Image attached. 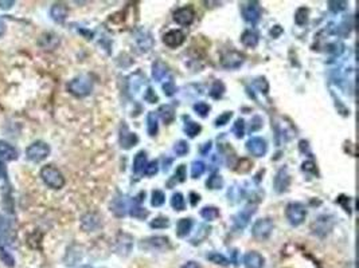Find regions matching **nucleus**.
I'll list each match as a JSON object with an SVG mask.
<instances>
[{
    "instance_id": "nucleus-1",
    "label": "nucleus",
    "mask_w": 359,
    "mask_h": 268,
    "mask_svg": "<svg viewBox=\"0 0 359 268\" xmlns=\"http://www.w3.org/2000/svg\"><path fill=\"white\" fill-rule=\"evenodd\" d=\"M15 240V231L10 218L0 215V259L7 267H14L15 259L10 248Z\"/></svg>"
},
{
    "instance_id": "nucleus-2",
    "label": "nucleus",
    "mask_w": 359,
    "mask_h": 268,
    "mask_svg": "<svg viewBox=\"0 0 359 268\" xmlns=\"http://www.w3.org/2000/svg\"><path fill=\"white\" fill-rule=\"evenodd\" d=\"M40 178L44 184L47 185L50 189H55V191H59L65 186V177L63 174L61 173L58 168H55L54 165H44L42 169H40Z\"/></svg>"
},
{
    "instance_id": "nucleus-3",
    "label": "nucleus",
    "mask_w": 359,
    "mask_h": 268,
    "mask_svg": "<svg viewBox=\"0 0 359 268\" xmlns=\"http://www.w3.org/2000/svg\"><path fill=\"white\" fill-rule=\"evenodd\" d=\"M67 90L71 95L77 98H84L93 90V81L88 75L76 76L67 84Z\"/></svg>"
},
{
    "instance_id": "nucleus-4",
    "label": "nucleus",
    "mask_w": 359,
    "mask_h": 268,
    "mask_svg": "<svg viewBox=\"0 0 359 268\" xmlns=\"http://www.w3.org/2000/svg\"><path fill=\"white\" fill-rule=\"evenodd\" d=\"M50 152L52 149L49 144L44 141H35L27 146L26 157L29 161H33V163H42L43 159L50 156Z\"/></svg>"
},
{
    "instance_id": "nucleus-5",
    "label": "nucleus",
    "mask_w": 359,
    "mask_h": 268,
    "mask_svg": "<svg viewBox=\"0 0 359 268\" xmlns=\"http://www.w3.org/2000/svg\"><path fill=\"white\" fill-rule=\"evenodd\" d=\"M286 220L290 221V224L293 227H297L304 223L307 218V209L303 204L300 203H290L286 205L285 209Z\"/></svg>"
},
{
    "instance_id": "nucleus-6",
    "label": "nucleus",
    "mask_w": 359,
    "mask_h": 268,
    "mask_svg": "<svg viewBox=\"0 0 359 268\" xmlns=\"http://www.w3.org/2000/svg\"><path fill=\"white\" fill-rule=\"evenodd\" d=\"M140 248L148 251H167L171 248V243L169 237L165 236H151L141 240Z\"/></svg>"
},
{
    "instance_id": "nucleus-7",
    "label": "nucleus",
    "mask_w": 359,
    "mask_h": 268,
    "mask_svg": "<svg viewBox=\"0 0 359 268\" xmlns=\"http://www.w3.org/2000/svg\"><path fill=\"white\" fill-rule=\"evenodd\" d=\"M273 231V221L272 219H260L254 223L252 228L253 236L258 240H265L271 236Z\"/></svg>"
},
{
    "instance_id": "nucleus-8",
    "label": "nucleus",
    "mask_w": 359,
    "mask_h": 268,
    "mask_svg": "<svg viewBox=\"0 0 359 268\" xmlns=\"http://www.w3.org/2000/svg\"><path fill=\"white\" fill-rule=\"evenodd\" d=\"M242 16L248 23L256 24L261 18V7L258 2H246L242 4Z\"/></svg>"
},
{
    "instance_id": "nucleus-9",
    "label": "nucleus",
    "mask_w": 359,
    "mask_h": 268,
    "mask_svg": "<svg viewBox=\"0 0 359 268\" xmlns=\"http://www.w3.org/2000/svg\"><path fill=\"white\" fill-rule=\"evenodd\" d=\"M246 149H248V152H249L252 156L262 157L265 156L268 152L267 141L260 137H253L250 138L249 141L246 142Z\"/></svg>"
},
{
    "instance_id": "nucleus-10",
    "label": "nucleus",
    "mask_w": 359,
    "mask_h": 268,
    "mask_svg": "<svg viewBox=\"0 0 359 268\" xmlns=\"http://www.w3.org/2000/svg\"><path fill=\"white\" fill-rule=\"evenodd\" d=\"M221 63H222L225 69H238L240 66L244 63V55L241 52H238V51H227L226 54H224L222 59H221Z\"/></svg>"
},
{
    "instance_id": "nucleus-11",
    "label": "nucleus",
    "mask_w": 359,
    "mask_h": 268,
    "mask_svg": "<svg viewBox=\"0 0 359 268\" xmlns=\"http://www.w3.org/2000/svg\"><path fill=\"white\" fill-rule=\"evenodd\" d=\"M195 18V12L193 10V7H182L178 8L175 12H174V20H175L178 24L180 25H190L191 23L194 22Z\"/></svg>"
},
{
    "instance_id": "nucleus-12",
    "label": "nucleus",
    "mask_w": 359,
    "mask_h": 268,
    "mask_svg": "<svg viewBox=\"0 0 359 268\" xmlns=\"http://www.w3.org/2000/svg\"><path fill=\"white\" fill-rule=\"evenodd\" d=\"M184 39H186V37H184L183 31H180V30H171L167 34H164V37H163V42L170 48H176L182 46Z\"/></svg>"
},
{
    "instance_id": "nucleus-13",
    "label": "nucleus",
    "mask_w": 359,
    "mask_h": 268,
    "mask_svg": "<svg viewBox=\"0 0 359 268\" xmlns=\"http://www.w3.org/2000/svg\"><path fill=\"white\" fill-rule=\"evenodd\" d=\"M273 184H275V189L277 193L285 192L286 189H288V186H290L291 184V177L285 168H282V169H280V171L277 172Z\"/></svg>"
},
{
    "instance_id": "nucleus-14",
    "label": "nucleus",
    "mask_w": 359,
    "mask_h": 268,
    "mask_svg": "<svg viewBox=\"0 0 359 268\" xmlns=\"http://www.w3.org/2000/svg\"><path fill=\"white\" fill-rule=\"evenodd\" d=\"M67 15H69V8L66 7V4L63 3H55L53 4L50 8V16L54 22L63 23L66 20Z\"/></svg>"
},
{
    "instance_id": "nucleus-15",
    "label": "nucleus",
    "mask_w": 359,
    "mask_h": 268,
    "mask_svg": "<svg viewBox=\"0 0 359 268\" xmlns=\"http://www.w3.org/2000/svg\"><path fill=\"white\" fill-rule=\"evenodd\" d=\"M18 150L7 141H0V159L2 161H15L18 158Z\"/></svg>"
},
{
    "instance_id": "nucleus-16",
    "label": "nucleus",
    "mask_w": 359,
    "mask_h": 268,
    "mask_svg": "<svg viewBox=\"0 0 359 268\" xmlns=\"http://www.w3.org/2000/svg\"><path fill=\"white\" fill-rule=\"evenodd\" d=\"M264 257L256 251H250L244 257V264L246 268H262L264 267Z\"/></svg>"
},
{
    "instance_id": "nucleus-17",
    "label": "nucleus",
    "mask_w": 359,
    "mask_h": 268,
    "mask_svg": "<svg viewBox=\"0 0 359 268\" xmlns=\"http://www.w3.org/2000/svg\"><path fill=\"white\" fill-rule=\"evenodd\" d=\"M254 212H256L254 207H250V205L249 207H246L244 210H241V212H240V213L234 218L235 227H237V228H241V229L245 228Z\"/></svg>"
},
{
    "instance_id": "nucleus-18",
    "label": "nucleus",
    "mask_w": 359,
    "mask_h": 268,
    "mask_svg": "<svg viewBox=\"0 0 359 268\" xmlns=\"http://www.w3.org/2000/svg\"><path fill=\"white\" fill-rule=\"evenodd\" d=\"M59 44V37L54 33L43 34L39 39V46L46 50H54Z\"/></svg>"
},
{
    "instance_id": "nucleus-19",
    "label": "nucleus",
    "mask_w": 359,
    "mask_h": 268,
    "mask_svg": "<svg viewBox=\"0 0 359 268\" xmlns=\"http://www.w3.org/2000/svg\"><path fill=\"white\" fill-rule=\"evenodd\" d=\"M132 248V237L127 233H120L117 237V252L120 255H128Z\"/></svg>"
},
{
    "instance_id": "nucleus-20",
    "label": "nucleus",
    "mask_w": 359,
    "mask_h": 268,
    "mask_svg": "<svg viewBox=\"0 0 359 268\" xmlns=\"http://www.w3.org/2000/svg\"><path fill=\"white\" fill-rule=\"evenodd\" d=\"M100 224H101L100 219L93 213L85 215L84 218H82V220H81V227H82V229H85V231L88 232L95 231V229L100 227Z\"/></svg>"
},
{
    "instance_id": "nucleus-21",
    "label": "nucleus",
    "mask_w": 359,
    "mask_h": 268,
    "mask_svg": "<svg viewBox=\"0 0 359 268\" xmlns=\"http://www.w3.org/2000/svg\"><path fill=\"white\" fill-rule=\"evenodd\" d=\"M137 142H139V137H137L135 133H131V131H128L127 126L124 125V133H121V137H120L121 148L131 149V148H133V146H135Z\"/></svg>"
},
{
    "instance_id": "nucleus-22",
    "label": "nucleus",
    "mask_w": 359,
    "mask_h": 268,
    "mask_svg": "<svg viewBox=\"0 0 359 268\" xmlns=\"http://www.w3.org/2000/svg\"><path fill=\"white\" fill-rule=\"evenodd\" d=\"M193 225H194L193 219H180L176 224V235L179 237H186L193 229Z\"/></svg>"
},
{
    "instance_id": "nucleus-23",
    "label": "nucleus",
    "mask_w": 359,
    "mask_h": 268,
    "mask_svg": "<svg viewBox=\"0 0 359 268\" xmlns=\"http://www.w3.org/2000/svg\"><path fill=\"white\" fill-rule=\"evenodd\" d=\"M241 42L245 47L254 48L258 44V35L252 30H246L241 35Z\"/></svg>"
},
{
    "instance_id": "nucleus-24",
    "label": "nucleus",
    "mask_w": 359,
    "mask_h": 268,
    "mask_svg": "<svg viewBox=\"0 0 359 268\" xmlns=\"http://www.w3.org/2000/svg\"><path fill=\"white\" fill-rule=\"evenodd\" d=\"M147 167V153L144 150L139 152L135 156V159H133V172L136 174H140L141 172H144Z\"/></svg>"
},
{
    "instance_id": "nucleus-25",
    "label": "nucleus",
    "mask_w": 359,
    "mask_h": 268,
    "mask_svg": "<svg viewBox=\"0 0 359 268\" xmlns=\"http://www.w3.org/2000/svg\"><path fill=\"white\" fill-rule=\"evenodd\" d=\"M158 117H156V114L154 112L148 113V116H147V131H148L151 137H154V136L158 134Z\"/></svg>"
},
{
    "instance_id": "nucleus-26",
    "label": "nucleus",
    "mask_w": 359,
    "mask_h": 268,
    "mask_svg": "<svg viewBox=\"0 0 359 268\" xmlns=\"http://www.w3.org/2000/svg\"><path fill=\"white\" fill-rule=\"evenodd\" d=\"M167 74H169V69L163 62L158 61L156 63H154V66H152V76L155 79L161 81Z\"/></svg>"
},
{
    "instance_id": "nucleus-27",
    "label": "nucleus",
    "mask_w": 359,
    "mask_h": 268,
    "mask_svg": "<svg viewBox=\"0 0 359 268\" xmlns=\"http://www.w3.org/2000/svg\"><path fill=\"white\" fill-rule=\"evenodd\" d=\"M159 114H160L161 120L164 121L165 123H171L175 120V110L173 106L170 105H163L159 109Z\"/></svg>"
},
{
    "instance_id": "nucleus-28",
    "label": "nucleus",
    "mask_w": 359,
    "mask_h": 268,
    "mask_svg": "<svg viewBox=\"0 0 359 268\" xmlns=\"http://www.w3.org/2000/svg\"><path fill=\"white\" fill-rule=\"evenodd\" d=\"M201 216L207 221H214L220 218V210L216 207H205L201 210Z\"/></svg>"
},
{
    "instance_id": "nucleus-29",
    "label": "nucleus",
    "mask_w": 359,
    "mask_h": 268,
    "mask_svg": "<svg viewBox=\"0 0 359 268\" xmlns=\"http://www.w3.org/2000/svg\"><path fill=\"white\" fill-rule=\"evenodd\" d=\"M206 259L210 261H213L214 264L224 265V267L229 265V263H230V261L227 260L226 257H225L222 254H220V252H210V254L206 255Z\"/></svg>"
},
{
    "instance_id": "nucleus-30",
    "label": "nucleus",
    "mask_w": 359,
    "mask_h": 268,
    "mask_svg": "<svg viewBox=\"0 0 359 268\" xmlns=\"http://www.w3.org/2000/svg\"><path fill=\"white\" fill-rule=\"evenodd\" d=\"M171 207L175 210H184L186 208V200L182 193H174L171 199Z\"/></svg>"
},
{
    "instance_id": "nucleus-31",
    "label": "nucleus",
    "mask_w": 359,
    "mask_h": 268,
    "mask_svg": "<svg viewBox=\"0 0 359 268\" xmlns=\"http://www.w3.org/2000/svg\"><path fill=\"white\" fill-rule=\"evenodd\" d=\"M201 129H202L201 125L197 122H194V121H188V122L184 125V131H186L187 136L191 138H194L197 134H199Z\"/></svg>"
},
{
    "instance_id": "nucleus-32",
    "label": "nucleus",
    "mask_w": 359,
    "mask_h": 268,
    "mask_svg": "<svg viewBox=\"0 0 359 268\" xmlns=\"http://www.w3.org/2000/svg\"><path fill=\"white\" fill-rule=\"evenodd\" d=\"M206 165L202 161H194L191 164V176L193 178H199L202 174L205 173Z\"/></svg>"
},
{
    "instance_id": "nucleus-33",
    "label": "nucleus",
    "mask_w": 359,
    "mask_h": 268,
    "mask_svg": "<svg viewBox=\"0 0 359 268\" xmlns=\"http://www.w3.org/2000/svg\"><path fill=\"white\" fill-rule=\"evenodd\" d=\"M206 185L209 189H221L224 186V178L221 177L220 174H213V176H210Z\"/></svg>"
},
{
    "instance_id": "nucleus-34",
    "label": "nucleus",
    "mask_w": 359,
    "mask_h": 268,
    "mask_svg": "<svg viewBox=\"0 0 359 268\" xmlns=\"http://www.w3.org/2000/svg\"><path fill=\"white\" fill-rule=\"evenodd\" d=\"M224 94H225V85L222 84L221 81H216L213 87H211V90H210V95H211V98H214V99H220Z\"/></svg>"
},
{
    "instance_id": "nucleus-35",
    "label": "nucleus",
    "mask_w": 359,
    "mask_h": 268,
    "mask_svg": "<svg viewBox=\"0 0 359 268\" xmlns=\"http://www.w3.org/2000/svg\"><path fill=\"white\" fill-rule=\"evenodd\" d=\"M295 22L297 25H304L308 22V8L300 7L295 14Z\"/></svg>"
},
{
    "instance_id": "nucleus-36",
    "label": "nucleus",
    "mask_w": 359,
    "mask_h": 268,
    "mask_svg": "<svg viewBox=\"0 0 359 268\" xmlns=\"http://www.w3.org/2000/svg\"><path fill=\"white\" fill-rule=\"evenodd\" d=\"M165 201V196L164 193L161 192V191H154L152 192V200H151V204L154 205V207H161L163 204H164Z\"/></svg>"
},
{
    "instance_id": "nucleus-37",
    "label": "nucleus",
    "mask_w": 359,
    "mask_h": 268,
    "mask_svg": "<svg viewBox=\"0 0 359 268\" xmlns=\"http://www.w3.org/2000/svg\"><path fill=\"white\" fill-rule=\"evenodd\" d=\"M150 227L155 229H164L170 227V220L167 218H156L151 221Z\"/></svg>"
},
{
    "instance_id": "nucleus-38",
    "label": "nucleus",
    "mask_w": 359,
    "mask_h": 268,
    "mask_svg": "<svg viewBox=\"0 0 359 268\" xmlns=\"http://www.w3.org/2000/svg\"><path fill=\"white\" fill-rule=\"evenodd\" d=\"M233 133L235 134L237 138H242L244 137V133H245V122L242 118H238L235 121L234 126H233Z\"/></svg>"
},
{
    "instance_id": "nucleus-39",
    "label": "nucleus",
    "mask_w": 359,
    "mask_h": 268,
    "mask_svg": "<svg viewBox=\"0 0 359 268\" xmlns=\"http://www.w3.org/2000/svg\"><path fill=\"white\" fill-rule=\"evenodd\" d=\"M129 213H131V216H133V218L143 220V219H146L147 216L150 215V212H148V210H147L146 208L133 207V208H131V210H129Z\"/></svg>"
},
{
    "instance_id": "nucleus-40",
    "label": "nucleus",
    "mask_w": 359,
    "mask_h": 268,
    "mask_svg": "<svg viewBox=\"0 0 359 268\" xmlns=\"http://www.w3.org/2000/svg\"><path fill=\"white\" fill-rule=\"evenodd\" d=\"M188 144H187L186 141H178L175 144V146H174V150H175V153L178 154V156H184V154H187L188 153Z\"/></svg>"
},
{
    "instance_id": "nucleus-41",
    "label": "nucleus",
    "mask_w": 359,
    "mask_h": 268,
    "mask_svg": "<svg viewBox=\"0 0 359 268\" xmlns=\"http://www.w3.org/2000/svg\"><path fill=\"white\" fill-rule=\"evenodd\" d=\"M194 110L197 112V114H199L201 117H206L210 112V106L206 102H198L194 105Z\"/></svg>"
},
{
    "instance_id": "nucleus-42",
    "label": "nucleus",
    "mask_w": 359,
    "mask_h": 268,
    "mask_svg": "<svg viewBox=\"0 0 359 268\" xmlns=\"http://www.w3.org/2000/svg\"><path fill=\"white\" fill-rule=\"evenodd\" d=\"M231 117H233V113L225 112L224 114H221V116L216 120V126H225L226 123H229V121H230Z\"/></svg>"
},
{
    "instance_id": "nucleus-43",
    "label": "nucleus",
    "mask_w": 359,
    "mask_h": 268,
    "mask_svg": "<svg viewBox=\"0 0 359 268\" xmlns=\"http://www.w3.org/2000/svg\"><path fill=\"white\" fill-rule=\"evenodd\" d=\"M175 180L179 182H183L187 177V172H186V165H179V168L176 169L175 172Z\"/></svg>"
},
{
    "instance_id": "nucleus-44",
    "label": "nucleus",
    "mask_w": 359,
    "mask_h": 268,
    "mask_svg": "<svg viewBox=\"0 0 359 268\" xmlns=\"http://www.w3.org/2000/svg\"><path fill=\"white\" fill-rule=\"evenodd\" d=\"M158 171H159L158 161H152V163L147 164L146 169H144V172H146L147 176H154V174L158 173Z\"/></svg>"
},
{
    "instance_id": "nucleus-45",
    "label": "nucleus",
    "mask_w": 359,
    "mask_h": 268,
    "mask_svg": "<svg viewBox=\"0 0 359 268\" xmlns=\"http://www.w3.org/2000/svg\"><path fill=\"white\" fill-rule=\"evenodd\" d=\"M144 99H146L148 103H155V102H158V95H156V93L154 91V89L152 87H148V90L146 91V94H144Z\"/></svg>"
},
{
    "instance_id": "nucleus-46",
    "label": "nucleus",
    "mask_w": 359,
    "mask_h": 268,
    "mask_svg": "<svg viewBox=\"0 0 359 268\" xmlns=\"http://www.w3.org/2000/svg\"><path fill=\"white\" fill-rule=\"evenodd\" d=\"M328 4H330V10L332 12H341L343 11L346 8V2H328Z\"/></svg>"
},
{
    "instance_id": "nucleus-47",
    "label": "nucleus",
    "mask_w": 359,
    "mask_h": 268,
    "mask_svg": "<svg viewBox=\"0 0 359 268\" xmlns=\"http://www.w3.org/2000/svg\"><path fill=\"white\" fill-rule=\"evenodd\" d=\"M254 86L260 91H262V93H268V90H269V85H268L265 78H258L257 81H254Z\"/></svg>"
},
{
    "instance_id": "nucleus-48",
    "label": "nucleus",
    "mask_w": 359,
    "mask_h": 268,
    "mask_svg": "<svg viewBox=\"0 0 359 268\" xmlns=\"http://www.w3.org/2000/svg\"><path fill=\"white\" fill-rule=\"evenodd\" d=\"M163 90H164V94L167 95V97H171V95L175 94L176 87H175V85H174L173 81H169V82H165V84L163 85Z\"/></svg>"
},
{
    "instance_id": "nucleus-49",
    "label": "nucleus",
    "mask_w": 359,
    "mask_h": 268,
    "mask_svg": "<svg viewBox=\"0 0 359 268\" xmlns=\"http://www.w3.org/2000/svg\"><path fill=\"white\" fill-rule=\"evenodd\" d=\"M261 127H262V120H261V117H258V116L253 117L252 125H250V131L253 133V131L260 130Z\"/></svg>"
},
{
    "instance_id": "nucleus-50",
    "label": "nucleus",
    "mask_w": 359,
    "mask_h": 268,
    "mask_svg": "<svg viewBox=\"0 0 359 268\" xmlns=\"http://www.w3.org/2000/svg\"><path fill=\"white\" fill-rule=\"evenodd\" d=\"M0 178L4 180L6 182H8V174H7V169L4 167V163L0 159Z\"/></svg>"
},
{
    "instance_id": "nucleus-51",
    "label": "nucleus",
    "mask_w": 359,
    "mask_h": 268,
    "mask_svg": "<svg viewBox=\"0 0 359 268\" xmlns=\"http://www.w3.org/2000/svg\"><path fill=\"white\" fill-rule=\"evenodd\" d=\"M14 4V0H7V2H3V0H2V2H0V8H2V10H10Z\"/></svg>"
},
{
    "instance_id": "nucleus-52",
    "label": "nucleus",
    "mask_w": 359,
    "mask_h": 268,
    "mask_svg": "<svg viewBox=\"0 0 359 268\" xmlns=\"http://www.w3.org/2000/svg\"><path fill=\"white\" fill-rule=\"evenodd\" d=\"M303 169H304V171H308V172H316L315 164L311 163V161H307V163L303 164Z\"/></svg>"
},
{
    "instance_id": "nucleus-53",
    "label": "nucleus",
    "mask_w": 359,
    "mask_h": 268,
    "mask_svg": "<svg viewBox=\"0 0 359 268\" xmlns=\"http://www.w3.org/2000/svg\"><path fill=\"white\" fill-rule=\"evenodd\" d=\"M190 199H191V205H193V207H195V205L199 203V199H201V197H199V195H197V193L191 192Z\"/></svg>"
},
{
    "instance_id": "nucleus-54",
    "label": "nucleus",
    "mask_w": 359,
    "mask_h": 268,
    "mask_svg": "<svg viewBox=\"0 0 359 268\" xmlns=\"http://www.w3.org/2000/svg\"><path fill=\"white\" fill-rule=\"evenodd\" d=\"M210 148H211V142H206V144H203V146L201 148V153L202 154H206V153L209 152Z\"/></svg>"
},
{
    "instance_id": "nucleus-55",
    "label": "nucleus",
    "mask_w": 359,
    "mask_h": 268,
    "mask_svg": "<svg viewBox=\"0 0 359 268\" xmlns=\"http://www.w3.org/2000/svg\"><path fill=\"white\" fill-rule=\"evenodd\" d=\"M6 31H7V25H6V23L0 19V38L3 37L4 34H6Z\"/></svg>"
},
{
    "instance_id": "nucleus-56",
    "label": "nucleus",
    "mask_w": 359,
    "mask_h": 268,
    "mask_svg": "<svg viewBox=\"0 0 359 268\" xmlns=\"http://www.w3.org/2000/svg\"><path fill=\"white\" fill-rule=\"evenodd\" d=\"M182 268H201V265H199L198 263H195V261H188V263H186Z\"/></svg>"
},
{
    "instance_id": "nucleus-57",
    "label": "nucleus",
    "mask_w": 359,
    "mask_h": 268,
    "mask_svg": "<svg viewBox=\"0 0 359 268\" xmlns=\"http://www.w3.org/2000/svg\"><path fill=\"white\" fill-rule=\"evenodd\" d=\"M275 30L276 31H271V34L273 35V37H279L280 34L282 33V30L280 29V25H275Z\"/></svg>"
},
{
    "instance_id": "nucleus-58",
    "label": "nucleus",
    "mask_w": 359,
    "mask_h": 268,
    "mask_svg": "<svg viewBox=\"0 0 359 268\" xmlns=\"http://www.w3.org/2000/svg\"><path fill=\"white\" fill-rule=\"evenodd\" d=\"M82 268H92V267H89V265H85V267H82Z\"/></svg>"
}]
</instances>
